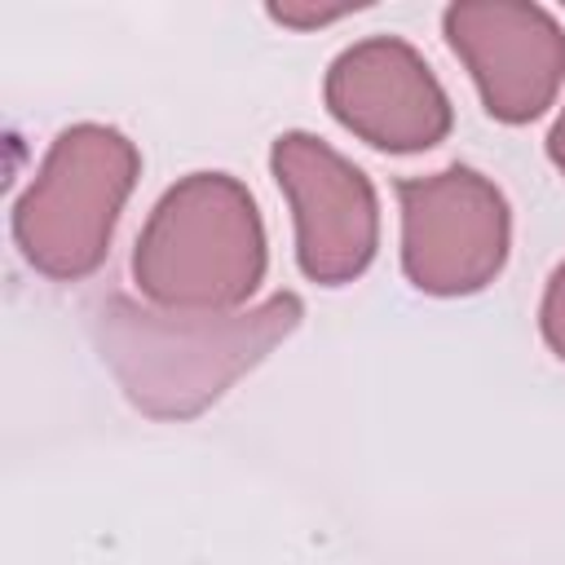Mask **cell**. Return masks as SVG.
I'll return each mask as SVG.
<instances>
[{
  "instance_id": "obj_1",
  "label": "cell",
  "mask_w": 565,
  "mask_h": 565,
  "mask_svg": "<svg viewBox=\"0 0 565 565\" xmlns=\"http://www.w3.org/2000/svg\"><path fill=\"white\" fill-rule=\"evenodd\" d=\"M305 318L296 291H274L234 313H177L106 296L88 327L124 397L150 419H194L230 393Z\"/></svg>"
},
{
  "instance_id": "obj_2",
  "label": "cell",
  "mask_w": 565,
  "mask_h": 565,
  "mask_svg": "<svg viewBox=\"0 0 565 565\" xmlns=\"http://www.w3.org/2000/svg\"><path fill=\"white\" fill-rule=\"evenodd\" d=\"M265 260L252 190L230 172H190L146 216L132 247V282L159 309L234 313L256 296Z\"/></svg>"
},
{
  "instance_id": "obj_3",
  "label": "cell",
  "mask_w": 565,
  "mask_h": 565,
  "mask_svg": "<svg viewBox=\"0 0 565 565\" xmlns=\"http://www.w3.org/2000/svg\"><path fill=\"white\" fill-rule=\"evenodd\" d=\"M141 154L110 124H71L44 150L31 185L13 203V243L31 269L57 282L88 278L137 185Z\"/></svg>"
},
{
  "instance_id": "obj_4",
  "label": "cell",
  "mask_w": 565,
  "mask_h": 565,
  "mask_svg": "<svg viewBox=\"0 0 565 565\" xmlns=\"http://www.w3.org/2000/svg\"><path fill=\"white\" fill-rule=\"evenodd\" d=\"M402 269L424 296H472L490 287L512 247L503 190L477 168H441L397 181Z\"/></svg>"
},
{
  "instance_id": "obj_5",
  "label": "cell",
  "mask_w": 565,
  "mask_h": 565,
  "mask_svg": "<svg viewBox=\"0 0 565 565\" xmlns=\"http://www.w3.org/2000/svg\"><path fill=\"white\" fill-rule=\"evenodd\" d=\"M269 172L291 207L296 265L309 282H353L380 247V199L358 163L313 132H282Z\"/></svg>"
},
{
  "instance_id": "obj_6",
  "label": "cell",
  "mask_w": 565,
  "mask_h": 565,
  "mask_svg": "<svg viewBox=\"0 0 565 565\" xmlns=\"http://www.w3.org/2000/svg\"><path fill=\"white\" fill-rule=\"evenodd\" d=\"M441 31L490 119L530 124L556 102L565 84V31L547 9L463 0L441 13Z\"/></svg>"
},
{
  "instance_id": "obj_7",
  "label": "cell",
  "mask_w": 565,
  "mask_h": 565,
  "mask_svg": "<svg viewBox=\"0 0 565 565\" xmlns=\"http://www.w3.org/2000/svg\"><path fill=\"white\" fill-rule=\"evenodd\" d=\"M327 110L375 150L415 154L433 150L450 132V97L433 66L397 35H371L349 44L322 84Z\"/></svg>"
},
{
  "instance_id": "obj_8",
  "label": "cell",
  "mask_w": 565,
  "mask_h": 565,
  "mask_svg": "<svg viewBox=\"0 0 565 565\" xmlns=\"http://www.w3.org/2000/svg\"><path fill=\"white\" fill-rule=\"evenodd\" d=\"M539 331H543L547 349L565 362V260L547 278V291H543V305H539Z\"/></svg>"
},
{
  "instance_id": "obj_9",
  "label": "cell",
  "mask_w": 565,
  "mask_h": 565,
  "mask_svg": "<svg viewBox=\"0 0 565 565\" xmlns=\"http://www.w3.org/2000/svg\"><path fill=\"white\" fill-rule=\"evenodd\" d=\"M344 13H353V9H349V4H344V9H287V4L278 9V4H274V9H269V18H274V22H282V26H300V31H309V26H327V22H340Z\"/></svg>"
},
{
  "instance_id": "obj_10",
  "label": "cell",
  "mask_w": 565,
  "mask_h": 565,
  "mask_svg": "<svg viewBox=\"0 0 565 565\" xmlns=\"http://www.w3.org/2000/svg\"><path fill=\"white\" fill-rule=\"evenodd\" d=\"M547 159L565 172V106H561V115H556V124H552V132H547Z\"/></svg>"
}]
</instances>
